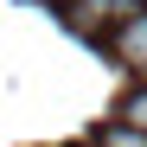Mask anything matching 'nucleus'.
<instances>
[{
    "instance_id": "nucleus-1",
    "label": "nucleus",
    "mask_w": 147,
    "mask_h": 147,
    "mask_svg": "<svg viewBox=\"0 0 147 147\" xmlns=\"http://www.w3.org/2000/svg\"><path fill=\"white\" fill-rule=\"evenodd\" d=\"M147 7H141V0H70V7H64V26L70 32H77V38H115L121 26H128V19H141Z\"/></svg>"
},
{
    "instance_id": "nucleus-2",
    "label": "nucleus",
    "mask_w": 147,
    "mask_h": 147,
    "mask_svg": "<svg viewBox=\"0 0 147 147\" xmlns=\"http://www.w3.org/2000/svg\"><path fill=\"white\" fill-rule=\"evenodd\" d=\"M109 45H115V58L128 64V70H141V77H147V13H141V19H128Z\"/></svg>"
},
{
    "instance_id": "nucleus-3",
    "label": "nucleus",
    "mask_w": 147,
    "mask_h": 147,
    "mask_svg": "<svg viewBox=\"0 0 147 147\" xmlns=\"http://www.w3.org/2000/svg\"><path fill=\"white\" fill-rule=\"evenodd\" d=\"M96 147H147V134L128 128V121H102L96 128Z\"/></svg>"
},
{
    "instance_id": "nucleus-4",
    "label": "nucleus",
    "mask_w": 147,
    "mask_h": 147,
    "mask_svg": "<svg viewBox=\"0 0 147 147\" xmlns=\"http://www.w3.org/2000/svg\"><path fill=\"white\" fill-rule=\"evenodd\" d=\"M115 121H128V128H141V134H147V83H141V90H128V96L115 102Z\"/></svg>"
}]
</instances>
